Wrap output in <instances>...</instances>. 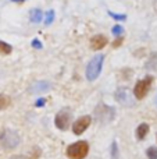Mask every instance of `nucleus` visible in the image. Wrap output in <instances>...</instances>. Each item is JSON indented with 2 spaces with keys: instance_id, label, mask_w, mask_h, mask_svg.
Masks as SVG:
<instances>
[{
  "instance_id": "nucleus-19",
  "label": "nucleus",
  "mask_w": 157,
  "mask_h": 159,
  "mask_svg": "<svg viewBox=\"0 0 157 159\" xmlns=\"http://www.w3.org/2000/svg\"><path fill=\"white\" fill-rule=\"evenodd\" d=\"M111 31H113V35H116V36H121L124 34V28L121 25H114Z\"/></svg>"
},
{
  "instance_id": "nucleus-23",
  "label": "nucleus",
  "mask_w": 157,
  "mask_h": 159,
  "mask_svg": "<svg viewBox=\"0 0 157 159\" xmlns=\"http://www.w3.org/2000/svg\"><path fill=\"white\" fill-rule=\"evenodd\" d=\"M45 103H46V99H43V98H42V99H38V101H36L35 106H36V107H42Z\"/></svg>"
},
{
  "instance_id": "nucleus-10",
  "label": "nucleus",
  "mask_w": 157,
  "mask_h": 159,
  "mask_svg": "<svg viewBox=\"0 0 157 159\" xmlns=\"http://www.w3.org/2000/svg\"><path fill=\"white\" fill-rule=\"evenodd\" d=\"M107 38L104 35H95L93 38L91 39V48L93 50H100L107 45Z\"/></svg>"
},
{
  "instance_id": "nucleus-25",
  "label": "nucleus",
  "mask_w": 157,
  "mask_h": 159,
  "mask_svg": "<svg viewBox=\"0 0 157 159\" xmlns=\"http://www.w3.org/2000/svg\"><path fill=\"white\" fill-rule=\"evenodd\" d=\"M11 2H14V3H22V2H25V0H11Z\"/></svg>"
},
{
  "instance_id": "nucleus-14",
  "label": "nucleus",
  "mask_w": 157,
  "mask_h": 159,
  "mask_svg": "<svg viewBox=\"0 0 157 159\" xmlns=\"http://www.w3.org/2000/svg\"><path fill=\"white\" fill-rule=\"evenodd\" d=\"M156 67H157V53L153 52L152 55H150V57H149V60H147V63H146V69L155 70Z\"/></svg>"
},
{
  "instance_id": "nucleus-16",
  "label": "nucleus",
  "mask_w": 157,
  "mask_h": 159,
  "mask_svg": "<svg viewBox=\"0 0 157 159\" xmlns=\"http://www.w3.org/2000/svg\"><path fill=\"white\" fill-rule=\"evenodd\" d=\"M54 21V11L53 10H49L46 13V18H45V24L46 25H50L52 22Z\"/></svg>"
},
{
  "instance_id": "nucleus-17",
  "label": "nucleus",
  "mask_w": 157,
  "mask_h": 159,
  "mask_svg": "<svg viewBox=\"0 0 157 159\" xmlns=\"http://www.w3.org/2000/svg\"><path fill=\"white\" fill-rule=\"evenodd\" d=\"M111 159H118V147L116 141L111 144Z\"/></svg>"
},
{
  "instance_id": "nucleus-18",
  "label": "nucleus",
  "mask_w": 157,
  "mask_h": 159,
  "mask_svg": "<svg viewBox=\"0 0 157 159\" xmlns=\"http://www.w3.org/2000/svg\"><path fill=\"white\" fill-rule=\"evenodd\" d=\"M146 154H147V158L149 159H157V148L156 147H150Z\"/></svg>"
},
{
  "instance_id": "nucleus-5",
  "label": "nucleus",
  "mask_w": 157,
  "mask_h": 159,
  "mask_svg": "<svg viewBox=\"0 0 157 159\" xmlns=\"http://www.w3.org/2000/svg\"><path fill=\"white\" fill-rule=\"evenodd\" d=\"M152 82H153L152 75H147V77H145L143 80L138 81V84L134 88V96H135L136 99H143L145 96H146V93L149 92L150 87H152Z\"/></svg>"
},
{
  "instance_id": "nucleus-6",
  "label": "nucleus",
  "mask_w": 157,
  "mask_h": 159,
  "mask_svg": "<svg viewBox=\"0 0 157 159\" xmlns=\"http://www.w3.org/2000/svg\"><path fill=\"white\" fill-rule=\"evenodd\" d=\"M135 96H134V92H131L128 88H118V89L116 91V101L118 102V103L124 105V106H132L134 103H135Z\"/></svg>"
},
{
  "instance_id": "nucleus-3",
  "label": "nucleus",
  "mask_w": 157,
  "mask_h": 159,
  "mask_svg": "<svg viewBox=\"0 0 157 159\" xmlns=\"http://www.w3.org/2000/svg\"><path fill=\"white\" fill-rule=\"evenodd\" d=\"M114 112L116 110L111 106H107L104 103H99L95 109V117H96L97 123L100 124H108L114 119Z\"/></svg>"
},
{
  "instance_id": "nucleus-1",
  "label": "nucleus",
  "mask_w": 157,
  "mask_h": 159,
  "mask_svg": "<svg viewBox=\"0 0 157 159\" xmlns=\"http://www.w3.org/2000/svg\"><path fill=\"white\" fill-rule=\"evenodd\" d=\"M89 152V145L86 141H77L67 148L66 155L70 159H83Z\"/></svg>"
},
{
  "instance_id": "nucleus-4",
  "label": "nucleus",
  "mask_w": 157,
  "mask_h": 159,
  "mask_svg": "<svg viewBox=\"0 0 157 159\" xmlns=\"http://www.w3.org/2000/svg\"><path fill=\"white\" fill-rule=\"evenodd\" d=\"M0 143L4 149H13L19 144V135L13 130H4L0 137Z\"/></svg>"
},
{
  "instance_id": "nucleus-21",
  "label": "nucleus",
  "mask_w": 157,
  "mask_h": 159,
  "mask_svg": "<svg viewBox=\"0 0 157 159\" xmlns=\"http://www.w3.org/2000/svg\"><path fill=\"white\" fill-rule=\"evenodd\" d=\"M122 42H124V38H122V36H118V38H117L116 41L113 42V48H118L120 45L122 43Z\"/></svg>"
},
{
  "instance_id": "nucleus-24",
  "label": "nucleus",
  "mask_w": 157,
  "mask_h": 159,
  "mask_svg": "<svg viewBox=\"0 0 157 159\" xmlns=\"http://www.w3.org/2000/svg\"><path fill=\"white\" fill-rule=\"evenodd\" d=\"M10 159H25L24 157H19V155H15V157H11Z\"/></svg>"
},
{
  "instance_id": "nucleus-7",
  "label": "nucleus",
  "mask_w": 157,
  "mask_h": 159,
  "mask_svg": "<svg viewBox=\"0 0 157 159\" xmlns=\"http://www.w3.org/2000/svg\"><path fill=\"white\" fill-rule=\"evenodd\" d=\"M71 112H68V110L63 109L60 110V112L56 115V119H54V124L57 129L63 130V131H66V130H68V126L70 123H71Z\"/></svg>"
},
{
  "instance_id": "nucleus-26",
  "label": "nucleus",
  "mask_w": 157,
  "mask_h": 159,
  "mask_svg": "<svg viewBox=\"0 0 157 159\" xmlns=\"http://www.w3.org/2000/svg\"><path fill=\"white\" fill-rule=\"evenodd\" d=\"M155 6H156V10H157V0H155Z\"/></svg>"
},
{
  "instance_id": "nucleus-20",
  "label": "nucleus",
  "mask_w": 157,
  "mask_h": 159,
  "mask_svg": "<svg viewBox=\"0 0 157 159\" xmlns=\"http://www.w3.org/2000/svg\"><path fill=\"white\" fill-rule=\"evenodd\" d=\"M108 16L113 17L114 20H118V21L127 20V16H125V14H116V13H113V11H108Z\"/></svg>"
},
{
  "instance_id": "nucleus-12",
  "label": "nucleus",
  "mask_w": 157,
  "mask_h": 159,
  "mask_svg": "<svg viewBox=\"0 0 157 159\" xmlns=\"http://www.w3.org/2000/svg\"><path fill=\"white\" fill-rule=\"evenodd\" d=\"M29 18H31V21L35 22V24L40 22V21H42V11L39 10V8H33V10H31Z\"/></svg>"
},
{
  "instance_id": "nucleus-13",
  "label": "nucleus",
  "mask_w": 157,
  "mask_h": 159,
  "mask_svg": "<svg viewBox=\"0 0 157 159\" xmlns=\"http://www.w3.org/2000/svg\"><path fill=\"white\" fill-rule=\"evenodd\" d=\"M11 99L8 95H4V93H0V110H4L10 106Z\"/></svg>"
},
{
  "instance_id": "nucleus-15",
  "label": "nucleus",
  "mask_w": 157,
  "mask_h": 159,
  "mask_svg": "<svg viewBox=\"0 0 157 159\" xmlns=\"http://www.w3.org/2000/svg\"><path fill=\"white\" fill-rule=\"evenodd\" d=\"M11 52H13L11 45H8V43H6V42L0 41V53H2V55H10Z\"/></svg>"
},
{
  "instance_id": "nucleus-2",
  "label": "nucleus",
  "mask_w": 157,
  "mask_h": 159,
  "mask_svg": "<svg viewBox=\"0 0 157 159\" xmlns=\"http://www.w3.org/2000/svg\"><path fill=\"white\" fill-rule=\"evenodd\" d=\"M103 61H104V56L96 55L88 63V67H86V78H88L89 81H95V80L100 75V71H102V67H103Z\"/></svg>"
},
{
  "instance_id": "nucleus-22",
  "label": "nucleus",
  "mask_w": 157,
  "mask_h": 159,
  "mask_svg": "<svg viewBox=\"0 0 157 159\" xmlns=\"http://www.w3.org/2000/svg\"><path fill=\"white\" fill-rule=\"evenodd\" d=\"M32 46L35 48V49H42V43L38 41V39H33L32 41Z\"/></svg>"
},
{
  "instance_id": "nucleus-9",
  "label": "nucleus",
  "mask_w": 157,
  "mask_h": 159,
  "mask_svg": "<svg viewBox=\"0 0 157 159\" xmlns=\"http://www.w3.org/2000/svg\"><path fill=\"white\" fill-rule=\"evenodd\" d=\"M50 88H52V84H50L49 81H35L29 87V92L31 93H42V92H47Z\"/></svg>"
},
{
  "instance_id": "nucleus-11",
  "label": "nucleus",
  "mask_w": 157,
  "mask_h": 159,
  "mask_svg": "<svg viewBox=\"0 0 157 159\" xmlns=\"http://www.w3.org/2000/svg\"><path fill=\"white\" fill-rule=\"evenodd\" d=\"M147 133H149V124L142 123V124H139V127L136 129V137H138V140H143Z\"/></svg>"
},
{
  "instance_id": "nucleus-8",
  "label": "nucleus",
  "mask_w": 157,
  "mask_h": 159,
  "mask_svg": "<svg viewBox=\"0 0 157 159\" xmlns=\"http://www.w3.org/2000/svg\"><path fill=\"white\" fill-rule=\"evenodd\" d=\"M91 121H92L91 116H83V117H81L79 120H77L74 123V126H72V131H74V134H77V135L82 134V133L91 126Z\"/></svg>"
}]
</instances>
